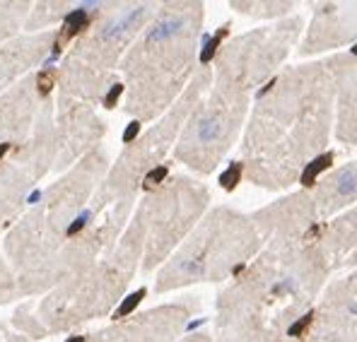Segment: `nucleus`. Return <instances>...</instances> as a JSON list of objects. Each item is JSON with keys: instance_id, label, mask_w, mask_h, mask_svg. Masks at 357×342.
Wrapping results in <instances>:
<instances>
[{"instance_id": "f257e3e1", "label": "nucleus", "mask_w": 357, "mask_h": 342, "mask_svg": "<svg viewBox=\"0 0 357 342\" xmlns=\"http://www.w3.org/2000/svg\"><path fill=\"white\" fill-rule=\"evenodd\" d=\"M353 54L331 56L285 70L259 94L246 140L249 176L268 188H287L326 150L335 97Z\"/></svg>"}, {"instance_id": "f03ea898", "label": "nucleus", "mask_w": 357, "mask_h": 342, "mask_svg": "<svg viewBox=\"0 0 357 342\" xmlns=\"http://www.w3.org/2000/svg\"><path fill=\"white\" fill-rule=\"evenodd\" d=\"M299 342H357V270L328 285Z\"/></svg>"}, {"instance_id": "7ed1b4c3", "label": "nucleus", "mask_w": 357, "mask_h": 342, "mask_svg": "<svg viewBox=\"0 0 357 342\" xmlns=\"http://www.w3.org/2000/svg\"><path fill=\"white\" fill-rule=\"evenodd\" d=\"M314 8L299 56H317L357 39V3H321Z\"/></svg>"}, {"instance_id": "20e7f679", "label": "nucleus", "mask_w": 357, "mask_h": 342, "mask_svg": "<svg viewBox=\"0 0 357 342\" xmlns=\"http://www.w3.org/2000/svg\"><path fill=\"white\" fill-rule=\"evenodd\" d=\"M309 198H312L319 222L357 203V162L331 171L317 186L309 188Z\"/></svg>"}, {"instance_id": "39448f33", "label": "nucleus", "mask_w": 357, "mask_h": 342, "mask_svg": "<svg viewBox=\"0 0 357 342\" xmlns=\"http://www.w3.org/2000/svg\"><path fill=\"white\" fill-rule=\"evenodd\" d=\"M319 249L331 272L357 265V205L333 222H324Z\"/></svg>"}, {"instance_id": "423d86ee", "label": "nucleus", "mask_w": 357, "mask_h": 342, "mask_svg": "<svg viewBox=\"0 0 357 342\" xmlns=\"http://www.w3.org/2000/svg\"><path fill=\"white\" fill-rule=\"evenodd\" d=\"M335 114V138L343 145H357V58L340 80Z\"/></svg>"}, {"instance_id": "0eeeda50", "label": "nucleus", "mask_w": 357, "mask_h": 342, "mask_svg": "<svg viewBox=\"0 0 357 342\" xmlns=\"http://www.w3.org/2000/svg\"><path fill=\"white\" fill-rule=\"evenodd\" d=\"M89 24V15L85 10H75V13H70L66 17V22H63V34L61 39H56V51H61V46L66 44L68 39H73L75 34H80L82 29H85Z\"/></svg>"}, {"instance_id": "6e6552de", "label": "nucleus", "mask_w": 357, "mask_h": 342, "mask_svg": "<svg viewBox=\"0 0 357 342\" xmlns=\"http://www.w3.org/2000/svg\"><path fill=\"white\" fill-rule=\"evenodd\" d=\"M54 82H56V70H54V68H46V70L39 72V77H36V85H39L41 94H49L51 87H54Z\"/></svg>"}, {"instance_id": "1a4fd4ad", "label": "nucleus", "mask_w": 357, "mask_h": 342, "mask_svg": "<svg viewBox=\"0 0 357 342\" xmlns=\"http://www.w3.org/2000/svg\"><path fill=\"white\" fill-rule=\"evenodd\" d=\"M143 297H145V289H138V292H135V294H130L128 302H126L123 306H121L119 311H116V318H121V316H126V313L133 311V309L138 306V302H140V299H143Z\"/></svg>"}, {"instance_id": "9d476101", "label": "nucleus", "mask_w": 357, "mask_h": 342, "mask_svg": "<svg viewBox=\"0 0 357 342\" xmlns=\"http://www.w3.org/2000/svg\"><path fill=\"white\" fill-rule=\"evenodd\" d=\"M239 173H241V164H234L227 173H222L220 183H222L225 188H234V186H237V181H239Z\"/></svg>"}, {"instance_id": "9b49d317", "label": "nucleus", "mask_w": 357, "mask_h": 342, "mask_svg": "<svg viewBox=\"0 0 357 342\" xmlns=\"http://www.w3.org/2000/svg\"><path fill=\"white\" fill-rule=\"evenodd\" d=\"M165 176H167V169H165V166H157L155 171H150V173H148V178H145V186H148V188L157 186V183H160Z\"/></svg>"}, {"instance_id": "f8f14e48", "label": "nucleus", "mask_w": 357, "mask_h": 342, "mask_svg": "<svg viewBox=\"0 0 357 342\" xmlns=\"http://www.w3.org/2000/svg\"><path fill=\"white\" fill-rule=\"evenodd\" d=\"M119 94H121V87L119 85L112 87V92H109V97H107V102H104V104H107V107H114V102L119 99Z\"/></svg>"}, {"instance_id": "ddd939ff", "label": "nucleus", "mask_w": 357, "mask_h": 342, "mask_svg": "<svg viewBox=\"0 0 357 342\" xmlns=\"http://www.w3.org/2000/svg\"><path fill=\"white\" fill-rule=\"evenodd\" d=\"M135 133H138V123H130V128L126 130V135H123V140H126V143H130V140L135 138Z\"/></svg>"}, {"instance_id": "4468645a", "label": "nucleus", "mask_w": 357, "mask_h": 342, "mask_svg": "<svg viewBox=\"0 0 357 342\" xmlns=\"http://www.w3.org/2000/svg\"><path fill=\"white\" fill-rule=\"evenodd\" d=\"M5 152H8V145H0V160H3Z\"/></svg>"}, {"instance_id": "2eb2a0df", "label": "nucleus", "mask_w": 357, "mask_h": 342, "mask_svg": "<svg viewBox=\"0 0 357 342\" xmlns=\"http://www.w3.org/2000/svg\"><path fill=\"white\" fill-rule=\"evenodd\" d=\"M68 342H82V338H70V340H68Z\"/></svg>"}]
</instances>
